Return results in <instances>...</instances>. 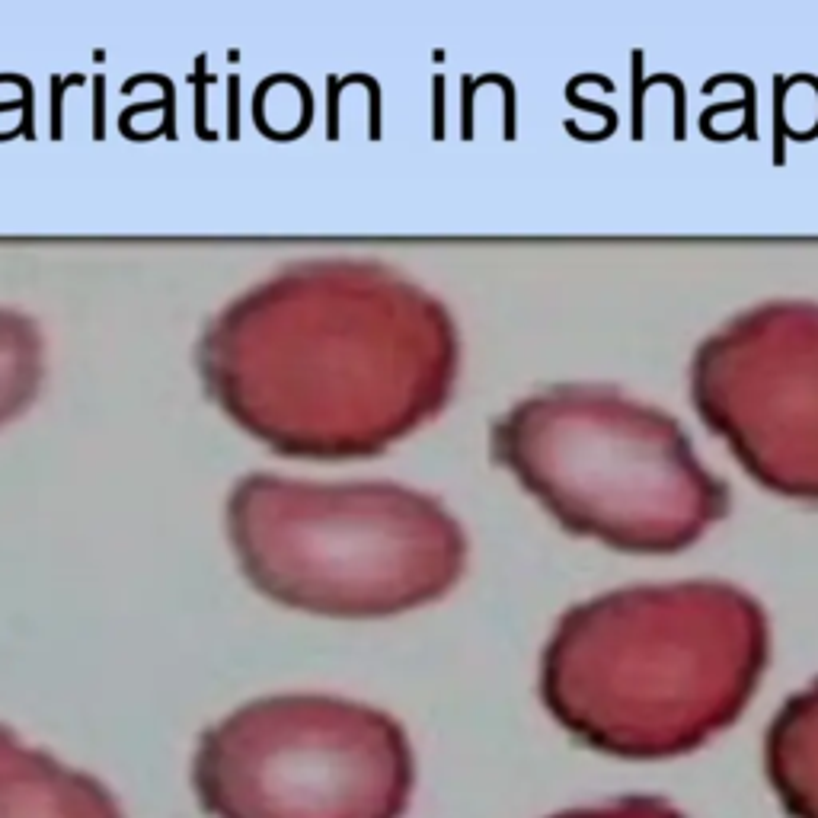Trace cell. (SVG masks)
<instances>
[{
  "mask_svg": "<svg viewBox=\"0 0 818 818\" xmlns=\"http://www.w3.org/2000/svg\"><path fill=\"white\" fill-rule=\"evenodd\" d=\"M764 764L783 809L793 818H818V681L774 716Z\"/></svg>",
  "mask_w": 818,
  "mask_h": 818,
  "instance_id": "cell-8",
  "label": "cell"
},
{
  "mask_svg": "<svg viewBox=\"0 0 818 818\" xmlns=\"http://www.w3.org/2000/svg\"><path fill=\"white\" fill-rule=\"evenodd\" d=\"M0 818H122L100 780L0 726Z\"/></svg>",
  "mask_w": 818,
  "mask_h": 818,
  "instance_id": "cell-7",
  "label": "cell"
},
{
  "mask_svg": "<svg viewBox=\"0 0 818 818\" xmlns=\"http://www.w3.org/2000/svg\"><path fill=\"white\" fill-rule=\"evenodd\" d=\"M553 818H684L672 803L656 796H627V799H614V803L604 806H588V809H572V812H560Z\"/></svg>",
  "mask_w": 818,
  "mask_h": 818,
  "instance_id": "cell-9",
  "label": "cell"
},
{
  "mask_svg": "<svg viewBox=\"0 0 818 818\" xmlns=\"http://www.w3.org/2000/svg\"><path fill=\"white\" fill-rule=\"evenodd\" d=\"M493 445L569 534L624 553L687 550L729 512L681 425L614 390L537 394L496 425Z\"/></svg>",
  "mask_w": 818,
  "mask_h": 818,
  "instance_id": "cell-4",
  "label": "cell"
},
{
  "mask_svg": "<svg viewBox=\"0 0 818 818\" xmlns=\"http://www.w3.org/2000/svg\"><path fill=\"white\" fill-rule=\"evenodd\" d=\"M457 346L438 304L409 288L365 310L237 342L215 368L224 403L285 454L358 457L448 403Z\"/></svg>",
  "mask_w": 818,
  "mask_h": 818,
  "instance_id": "cell-2",
  "label": "cell"
},
{
  "mask_svg": "<svg viewBox=\"0 0 818 818\" xmlns=\"http://www.w3.org/2000/svg\"><path fill=\"white\" fill-rule=\"evenodd\" d=\"M189 783L211 818H403L416 761L384 710L272 694L199 735Z\"/></svg>",
  "mask_w": 818,
  "mask_h": 818,
  "instance_id": "cell-5",
  "label": "cell"
},
{
  "mask_svg": "<svg viewBox=\"0 0 818 818\" xmlns=\"http://www.w3.org/2000/svg\"><path fill=\"white\" fill-rule=\"evenodd\" d=\"M761 604L726 582L636 585L569 608L544 649L550 716L588 748L656 761L732 726L767 668Z\"/></svg>",
  "mask_w": 818,
  "mask_h": 818,
  "instance_id": "cell-1",
  "label": "cell"
},
{
  "mask_svg": "<svg viewBox=\"0 0 818 818\" xmlns=\"http://www.w3.org/2000/svg\"><path fill=\"white\" fill-rule=\"evenodd\" d=\"M227 534L259 595L339 620L432 604L467 566V537L454 515L432 496L394 483L250 477L227 502Z\"/></svg>",
  "mask_w": 818,
  "mask_h": 818,
  "instance_id": "cell-3",
  "label": "cell"
},
{
  "mask_svg": "<svg viewBox=\"0 0 818 818\" xmlns=\"http://www.w3.org/2000/svg\"><path fill=\"white\" fill-rule=\"evenodd\" d=\"M700 419L771 493L818 502V307L774 304L694 362Z\"/></svg>",
  "mask_w": 818,
  "mask_h": 818,
  "instance_id": "cell-6",
  "label": "cell"
}]
</instances>
